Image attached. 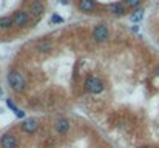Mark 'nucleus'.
<instances>
[{"instance_id":"f257e3e1","label":"nucleus","mask_w":159,"mask_h":148,"mask_svg":"<svg viewBox=\"0 0 159 148\" xmlns=\"http://www.w3.org/2000/svg\"><path fill=\"white\" fill-rule=\"evenodd\" d=\"M6 80H8V85L11 86V90L16 93H23L26 90V82L19 71H14V70L10 71L6 76Z\"/></svg>"},{"instance_id":"f03ea898","label":"nucleus","mask_w":159,"mask_h":148,"mask_svg":"<svg viewBox=\"0 0 159 148\" xmlns=\"http://www.w3.org/2000/svg\"><path fill=\"white\" fill-rule=\"evenodd\" d=\"M84 88H85V91L90 93V94H100V93L105 90V85H104V82H102L99 77H96V76H88V77L85 79V82H84Z\"/></svg>"},{"instance_id":"7ed1b4c3","label":"nucleus","mask_w":159,"mask_h":148,"mask_svg":"<svg viewBox=\"0 0 159 148\" xmlns=\"http://www.w3.org/2000/svg\"><path fill=\"white\" fill-rule=\"evenodd\" d=\"M91 37H93V40L97 42V43L107 42V40L110 39V30H108V26H107L105 23L96 25V26L93 28V31H91Z\"/></svg>"},{"instance_id":"20e7f679","label":"nucleus","mask_w":159,"mask_h":148,"mask_svg":"<svg viewBox=\"0 0 159 148\" xmlns=\"http://www.w3.org/2000/svg\"><path fill=\"white\" fill-rule=\"evenodd\" d=\"M13 20H14V25L17 28H26L30 25V14L25 11V10H19L16 11L13 16Z\"/></svg>"},{"instance_id":"39448f33","label":"nucleus","mask_w":159,"mask_h":148,"mask_svg":"<svg viewBox=\"0 0 159 148\" xmlns=\"http://www.w3.org/2000/svg\"><path fill=\"white\" fill-rule=\"evenodd\" d=\"M45 13V3L42 2V0H37V2H31L28 5V14L33 16V17H42Z\"/></svg>"},{"instance_id":"423d86ee","label":"nucleus","mask_w":159,"mask_h":148,"mask_svg":"<svg viewBox=\"0 0 159 148\" xmlns=\"http://www.w3.org/2000/svg\"><path fill=\"white\" fill-rule=\"evenodd\" d=\"M0 145H2V148H17L19 146V142H17V137L16 134L13 133H5L2 136V139H0Z\"/></svg>"},{"instance_id":"0eeeda50","label":"nucleus","mask_w":159,"mask_h":148,"mask_svg":"<svg viewBox=\"0 0 159 148\" xmlns=\"http://www.w3.org/2000/svg\"><path fill=\"white\" fill-rule=\"evenodd\" d=\"M20 126H22V131H25V133H28V134H33V133H36L37 128H39V120H37L36 117H26V119L20 123Z\"/></svg>"},{"instance_id":"6e6552de","label":"nucleus","mask_w":159,"mask_h":148,"mask_svg":"<svg viewBox=\"0 0 159 148\" xmlns=\"http://www.w3.org/2000/svg\"><path fill=\"white\" fill-rule=\"evenodd\" d=\"M70 120L67 119V117H59L57 120H56V123H54V130H56V133L57 134H60V136H63V134H67L68 133V130H70Z\"/></svg>"},{"instance_id":"1a4fd4ad","label":"nucleus","mask_w":159,"mask_h":148,"mask_svg":"<svg viewBox=\"0 0 159 148\" xmlns=\"http://www.w3.org/2000/svg\"><path fill=\"white\" fill-rule=\"evenodd\" d=\"M77 8L82 13H93L96 10V2L94 0H77Z\"/></svg>"},{"instance_id":"9d476101","label":"nucleus","mask_w":159,"mask_h":148,"mask_svg":"<svg viewBox=\"0 0 159 148\" xmlns=\"http://www.w3.org/2000/svg\"><path fill=\"white\" fill-rule=\"evenodd\" d=\"M108 13L111 16H116V17H120L127 13V8L124 3H110L108 5Z\"/></svg>"},{"instance_id":"9b49d317","label":"nucleus","mask_w":159,"mask_h":148,"mask_svg":"<svg viewBox=\"0 0 159 148\" xmlns=\"http://www.w3.org/2000/svg\"><path fill=\"white\" fill-rule=\"evenodd\" d=\"M36 50H37V53H42V54L51 53V50H53V42H51V40H47V39H42V40H39V42L36 43Z\"/></svg>"},{"instance_id":"f8f14e48","label":"nucleus","mask_w":159,"mask_h":148,"mask_svg":"<svg viewBox=\"0 0 159 148\" xmlns=\"http://www.w3.org/2000/svg\"><path fill=\"white\" fill-rule=\"evenodd\" d=\"M13 26H14L13 17H2V19H0V30H2V31H8Z\"/></svg>"},{"instance_id":"ddd939ff","label":"nucleus","mask_w":159,"mask_h":148,"mask_svg":"<svg viewBox=\"0 0 159 148\" xmlns=\"http://www.w3.org/2000/svg\"><path fill=\"white\" fill-rule=\"evenodd\" d=\"M6 105H8L14 113H16V116H17V117H20V119H22V117H25V113H23L20 108H17V105H16V103H13V100H11V99H8V100H6Z\"/></svg>"},{"instance_id":"4468645a","label":"nucleus","mask_w":159,"mask_h":148,"mask_svg":"<svg viewBox=\"0 0 159 148\" xmlns=\"http://www.w3.org/2000/svg\"><path fill=\"white\" fill-rule=\"evenodd\" d=\"M141 3H142V0H124V5L128 10H136Z\"/></svg>"},{"instance_id":"2eb2a0df","label":"nucleus","mask_w":159,"mask_h":148,"mask_svg":"<svg viewBox=\"0 0 159 148\" xmlns=\"http://www.w3.org/2000/svg\"><path fill=\"white\" fill-rule=\"evenodd\" d=\"M142 17H144V10H137V11H134V13L130 16L131 22H139Z\"/></svg>"},{"instance_id":"dca6fc26","label":"nucleus","mask_w":159,"mask_h":148,"mask_svg":"<svg viewBox=\"0 0 159 148\" xmlns=\"http://www.w3.org/2000/svg\"><path fill=\"white\" fill-rule=\"evenodd\" d=\"M50 22H51V23H62V22H63V19H62V17H59V16H56V14H54V16H53V17H51V20H50Z\"/></svg>"},{"instance_id":"f3484780","label":"nucleus","mask_w":159,"mask_h":148,"mask_svg":"<svg viewBox=\"0 0 159 148\" xmlns=\"http://www.w3.org/2000/svg\"><path fill=\"white\" fill-rule=\"evenodd\" d=\"M60 5H68V0H59Z\"/></svg>"},{"instance_id":"a211bd4d","label":"nucleus","mask_w":159,"mask_h":148,"mask_svg":"<svg viewBox=\"0 0 159 148\" xmlns=\"http://www.w3.org/2000/svg\"><path fill=\"white\" fill-rule=\"evenodd\" d=\"M154 74H156V76H159V65L154 68Z\"/></svg>"},{"instance_id":"6ab92c4d","label":"nucleus","mask_w":159,"mask_h":148,"mask_svg":"<svg viewBox=\"0 0 159 148\" xmlns=\"http://www.w3.org/2000/svg\"><path fill=\"white\" fill-rule=\"evenodd\" d=\"M0 97H2V88H0Z\"/></svg>"},{"instance_id":"aec40b11","label":"nucleus","mask_w":159,"mask_h":148,"mask_svg":"<svg viewBox=\"0 0 159 148\" xmlns=\"http://www.w3.org/2000/svg\"><path fill=\"white\" fill-rule=\"evenodd\" d=\"M139 148H150V146H139Z\"/></svg>"},{"instance_id":"412c9836","label":"nucleus","mask_w":159,"mask_h":148,"mask_svg":"<svg viewBox=\"0 0 159 148\" xmlns=\"http://www.w3.org/2000/svg\"><path fill=\"white\" fill-rule=\"evenodd\" d=\"M33 2H37V0H33Z\"/></svg>"}]
</instances>
